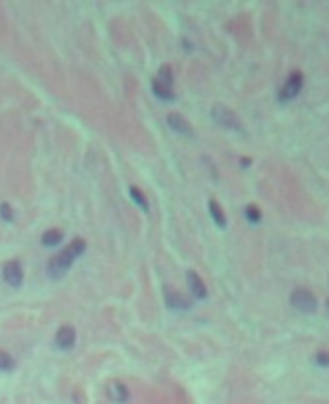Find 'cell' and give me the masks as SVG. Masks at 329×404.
I'll use <instances>...</instances> for the list:
<instances>
[{
    "label": "cell",
    "instance_id": "cell-14",
    "mask_svg": "<svg viewBox=\"0 0 329 404\" xmlns=\"http://www.w3.org/2000/svg\"><path fill=\"white\" fill-rule=\"evenodd\" d=\"M16 367V361H14V357L10 355V353H6V351H2L0 349V371H12Z\"/></svg>",
    "mask_w": 329,
    "mask_h": 404
},
{
    "label": "cell",
    "instance_id": "cell-7",
    "mask_svg": "<svg viewBox=\"0 0 329 404\" xmlns=\"http://www.w3.org/2000/svg\"><path fill=\"white\" fill-rule=\"evenodd\" d=\"M188 284H189V292L197 298V300H203L207 296V288L205 282L201 280V276L195 272V270H189L188 272Z\"/></svg>",
    "mask_w": 329,
    "mask_h": 404
},
{
    "label": "cell",
    "instance_id": "cell-10",
    "mask_svg": "<svg viewBox=\"0 0 329 404\" xmlns=\"http://www.w3.org/2000/svg\"><path fill=\"white\" fill-rule=\"evenodd\" d=\"M166 304L172 309H186L189 308V302L180 294V292H172L170 288H166Z\"/></svg>",
    "mask_w": 329,
    "mask_h": 404
},
{
    "label": "cell",
    "instance_id": "cell-8",
    "mask_svg": "<svg viewBox=\"0 0 329 404\" xmlns=\"http://www.w3.org/2000/svg\"><path fill=\"white\" fill-rule=\"evenodd\" d=\"M168 124H170V128H172L174 132H178V134H184V136H189V134H191V124H189L182 115H178V113L168 115Z\"/></svg>",
    "mask_w": 329,
    "mask_h": 404
},
{
    "label": "cell",
    "instance_id": "cell-5",
    "mask_svg": "<svg viewBox=\"0 0 329 404\" xmlns=\"http://www.w3.org/2000/svg\"><path fill=\"white\" fill-rule=\"evenodd\" d=\"M2 276H4V280H6L10 286L18 288L24 280V272H22L20 262H16V261L6 262V264H4V270H2Z\"/></svg>",
    "mask_w": 329,
    "mask_h": 404
},
{
    "label": "cell",
    "instance_id": "cell-13",
    "mask_svg": "<svg viewBox=\"0 0 329 404\" xmlns=\"http://www.w3.org/2000/svg\"><path fill=\"white\" fill-rule=\"evenodd\" d=\"M209 213H211L213 221L219 225V227H225V223H227V219H225V213H223V209H221V205L215 201V199H211L209 201Z\"/></svg>",
    "mask_w": 329,
    "mask_h": 404
},
{
    "label": "cell",
    "instance_id": "cell-11",
    "mask_svg": "<svg viewBox=\"0 0 329 404\" xmlns=\"http://www.w3.org/2000/svg\"><path fill=\"white\" fill-rule=\"evenodd\" d=\"M152 89H154V93L156 97H160L162 101H174V91H172V87H168L164 83H160V81H156L154 79V83H152Z\"/></svg>",
    "mask_w": 329,
    "mask_h": 404
},
{
    "label": "cell",
    "instance_id": "cell-3",
    "mask_svg": "<svg viewBox=\"0 0 329 404\" xmlns=\"http://www.w3.org/2000/svg\"><path fill=\"white\" fill-rule=\"evenodd\" d=\"M290 302H292L294 308L298 309V311H302V313H313L315 308H317L315 296L309 290H306V288H296L292 292V296H290Z\"/></svg>",
    "mask_w": 329,
    "mask_h": 404
},
{
    "label": "cell",
    "instance_id": "cell-19",
    "mask_svg": "<svg viewBox=\"0 0 329 404\" xmlns=\"http://www.w3.org/2000/svg\"><path fill=\"white\" fill-rule=\"evenodd\" d=\"M315 361H317L321 367H327V365H329V353H327V351H319V353L315 355Z\"/></svg>",
    "mask_w": 329,
    "mask_h": 404
},
{
    "label": "cell",
    "instance_id": "cell-16",
    "mask_svg": "<svg viewBox=\"0 0 329 404\" xmlns=\"http://www.w3.org/2000/svg\"><path fill=\"white\" fill-rule=\"evenodd\" d=\"M130 197L138 203V207H142V209H148V199H146V195L142 193L138 188H130Z\"/></svg>",
    "mask_w": 329,
    "mask_h": 404
},
{
    "label": "cell",
    "instance_id": "cell-4",
    "mask_svg": "<svg viewBox=\"0 0 329 404\" xmlns=\"http://www.w3.org/2000/svg\"><path fill=\"white\" fill-rule=\"evenodd\" d=\"M302 87H304V75L300 71L290 73L288 79L284 81L282 89H280V101H282V103H288V101L296 99V97L300 95Z\"/></svg>",
    "mask_w": 329,
    "mask_h": 404
},
{
    "label": "cell",
    "instance_id": "cell-12",
    "mask_svg": "<svg viewBox=\"0 0 329 404\" xmlns=\"http://www.w3.org/2000/svg\"><path fill=\"white\" fill-rule=\"evenodd\" d=\"M61 240H63V233H61L59 229H49L47 233H44V237H42V243H44L46 247H57Z\"/></svg>",
    "mask_w": 329,
    "mask_h": 404
},
{
    "label": "cell",
    "instance_id": "cell-15",
    "mask_svg": "<svg viewBox=\"0 0 329 404\" xmlns=\"http://www.w3.org/2000/svg\"><path fill=\"white\" fill-rule=\"evenodd\" d=\"M156 81H160V83H164L168 87H172V83H174V73H172V69H170L168 65H164V67L158 71V75H156Z\"/></svg>",
    "mask_w": 329,
    "mask_h": 404
},
{
    "label": "cell",
    "instance_id": "cell-6",
    "mask_svg": "<svg viewBox=\"0 0 329 404\" xmlns=\"http://www.w3.org/2000/svg\"><path fill=\"white\" fill-rule=\"evenodd\" d=\"M75 339H77V333L71 326H63L57 330V335H55V345L59 349H71L75 345Z\"/></svg>",
    "mask_w": 329,
    "mask_h": 404
},
{
    "label": "cell",
    "instance_id": "cell-1",
    "mask_svg": "<svg viewBox=\"0 0 329 404\" xmlns=\"http://www.w3.org/2000/svg\"><path fill=\"white\" fill-rule=\"evenodd\" d=\"M85 249H87V243H85L83 238H73L59 255H55V257L49 261V264H47V274H49L51 278H61V276L71 268L73 261L83 255Z\"/></svg>",
    "mask_w": 329,
    "mask_h": 404
},
{
    "label": "cell",
    "instance_id": "cell-9",
    "mask_svg": "<svg viewBox=\"0 0 329 404\" xmlns=\"http://www.w3.org/2000/svg\"><path fill=\"white\" fill-rule=\"evenodd\" d=\"M109 398L117 404L126 402V400H128V388H126L122 382H118V380L111 382V384H109Z\"/></svg>",
    "mask_w": 329,
    "mask_h": 404
},
{
    "label": "cell",
    "instance_id": "cell-17",
    "mask_svg": "<svg viewBox=\"0 0 329 404\" xmlns=\"http://www.w3.org/2000/svg\"><path fill=\"white\" fill-rule=\"evenodd\" d=\"M246 219L251 221V223H259L260 221V209L257 205H246Z\"/></svg>",
    "mask_w": 329,
    "mask_h": 404
},
{
    "label": "cell",
    "instance_id": "cell-18",
    "mask_svg": "<svg viewBox=\"0 0 329 404\" xmlns=\"http://www.w3.org/2000/svg\"><path fill=\"white\" fill-rule=\"evenodd\" d=\"M0 215L4 221H12V211H10V205L8 203H2L0 205Z\"/></svg>",
    "mask_w": 329,
    "mask_h": 404
},
{
    "label": "cell",
    "instance_id": "cell-2",
    "mask_svg": "<svg viewBox=\"0 0 329 404\" xmlns=\"http://www.w3.org/2000/svg\"><path fill=\"white\" fill-rule=\"evenodd\" d=\"M211 117H213V120H215L219 126H223V128H229V130H242V124H240L238 117H236L229 107H225V105H215L211 111Z\"/></svg>",
    "mask_w": 329,
    "mask_h": 404
}]
</instances>
